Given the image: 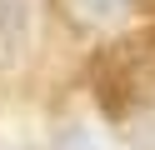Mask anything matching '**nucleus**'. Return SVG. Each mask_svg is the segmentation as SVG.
<instances>
[{
	"label": "nucleus",
	"instance_id": "obj_1",
	"mask_svg": "<svg viewBox=\"0 0 155 150\" xmlns=\"http://www.w3.org/2000/svg\"><path fill=\"white\" fill-rule=\"evenodd\" d=\"M95 95L110 115H125L135 105H155V35L125 40L95 60Z\"/></svg>",
	"mask_w": 155,
	"mask_h": 150
},
{
	"label": "nucleus",
	"instance_id": "obj_2",
	"mask_svg": "<svg viewBox=\"0 0 155 150\" xmlns=\"http://www.w3.org/2000/svg\"><path fill=\"white\" fill-rule=\"evenodd\" d=\"M60 5L80 30H105V25H120L135 0H60Z\"/></svg>",
	"mask_w": 155,
	"mask_h": 150
},
{
	"label": "nucleus",
	"instance_id": "obj_3",
	"mask_svg": "<svg viewBox=\"0 0 155 150\" xmlns=\"http://www.w3.org/2000/svg\"><path fill=\"white\" fill-rule=\"evenodd\" d=\"M15 50H20V20L10 5H0V65H10Z\"/></svg>",
	"mask_w": 155,
	"mask_h": 150
},
{
	"label": "nucleus",
	"instance_id": "obj_4",
	"mask_svg": "<svg viewBox=\"0 0 155 150\" xmlns=\"http://www.w3.org/2000/svg\"><path fill=\"white\" fill-rule=\"evenodd\" d=\"M10 150H30V145H10Z\"/></svg>",
	"mask_w": 155,
	"mask_h": 150
}]
</instances>
